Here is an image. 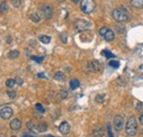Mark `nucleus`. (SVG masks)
<instances>
[{
  "instance_id": "ea45409f",
  "label": "nucleus",
  "mask_w": 143,
  "mask_h": 137,
  "mask_svg": "<svg viewBox=\"0 0 143 137\" xmlns=\"http://www.w3.org/2000/svg\"><path fill=\"white\" fill-rule=\"evenodd\" d=\"M0 137H5V136H2V135H1V136H0Z\"/></svg>"
},
{
  "instance_id": "2eb2a0df",
  "label": "nucleus",
  "mask_w": 143,
  "mask_h": 137,
  "mask_svg": "<svg viewBox=\"0 0 143 137\" xmlns=\"http://www.w3.org/2000/svg\"><path fill=\"white\" fill-rule=\"evenodd\" d=\"M130 3L134 8H138V9L143 8V0H130Z\"/></svg>"
},
{
  "instance_id": "39448f33",
  "label": "nucleus",
  "mask_w": 143,
  "mask_h": 137,
  "mask_svg": "<svg viewBox=\"0 0 143 137\" xmlns=\"http://www.w3.org/2000/svg\"><path fill=\"white\" fill-rule=\"evenodd\" d=\"M90 27H91V23L90 22L86 21V20H83V19L76 20L75 23H74V28H75V31L76 32L86 31V30H88Z\"/></svg>"
},
{
  "instance_id": "393cba45",
  "label": "nucleus",
  "mask_w": 143,
  "mask_h": 137,
  "mask_svg": "<svg viewBox=\"0 0 143 137\" xmlns=\"http://www.w3.org/2000/svg\"><path fill=\"white\" fill-rule=\"evenodd\" d=\"M101 54H102V55H105L106 58H115V55L112 54V53H110L109 51H107V50H104V51L101 52Z\"/></svg>"
},
{
  "instance_id": "e433bc0d",
  "label": "nucleus",
  "mask_w": 143,
  "mask_h": 137,
  "mask_svg": "<svg viewBox=\"0 0 143 137\" xmlns=\"http://www.w3.org/2000/svg\"><path fill=\"white\" fill-rule=\"evenodd\" d=\"M38 78H44V79H45V75L43 74V73H39V74H38Z\"/></svg>"
},
{
  "instance_id": "9d476101",
  "label": "nucleus",
  "mask_w": 143,
  "mask_h": 137,
  "mask_svg": "<svg viewBox=\"0 0 143 137\" xmlns=\"http://www.w3.org/2000/svg\"><path fill=\"white\" fill-rule=\"evenodd\" d=\"M58 131L63 135H67L68 133H69V131H71V126H69V124H68L67 122H63L62 124L59 125Z\"/></svg>"
},
{
  "instance_id": "a19ab883",
  "label": "nucleus",
  "mask_w": 143,
  "mask_h": 137,
  "mask_svg": "<svg viewBox=\"0 0 143 137\" xmlns=\"http://www.w3.org/2000/svg\"><path fill=\"white\" fill-rule=\"evenodd\" d=\"M11 137H17V136H11Z\"/></svg>"
},
{
  "instance_id": "cd10ccee",
  "label": "nucleus",
  "mask_w": 143,
  "mask_h": 137,
  "mask_svg": "<svg viewBox=\"0 0 143 137\" xmlns=\"http://www.w3.org/2000/svg\"><path fill=\"white\" fill-rule=\"evenodd\" d=\"M59 95H61V98H63V99H65V98H67V97H68L67 92L64 91V90H62V91L59 92Z\"/></svg>"
},
{
  "instance_id": "5701e85b",
  "label": "nucleus",
  "mask_w": 143,
  "mask_h": 137,
  "mask_svg": "<svg viewBox=\"0 0 143 137\" xmlns=\"http://www.w3.org/2000/svg\"><path fill=\"white\" fill-rule=\"evenodd\" d=\"M119 65H120V63H119L118 61H116V60L109 61V66H111V68H114V69H118Z\"/></svg>"
},
{
  "instance_id": "dca6fc26",
  "label": "nucleus",
  "mask_w": 143,
  "mask_h": 137,
  "mask_svg": "<svg viewBox=\"0 0 143 137\" xmlns=\"http://www.w3.org/2000/svg\"><path fill=\"white\" fill-rule=\"evenodd\" d=\"M8 9H9V6H8V2L7 1H2L0 3V13H1V15L6 13L8 11Z\"/></svg>"
},
{
  "instance_id": "72a5a7b5",
  "label": "nucleus",
  "mask_w": 143,
  "mask_h": 137,
  "mask_svg": "<svg viewBox=\"0 0 143 137\" xmlns=\"http://www.w3.org/2000/svg\"><path fill=\"white\" fill-rule=\"evenodd\" d=\"M15 83L18 85H22L23 84V81H22V79H20V78H17L15 79Z\"/></svg>"
},
{
  "instance_id": "b1692460",
  "label": "nucleus",
  "mask_w": 143,
  "mask_h": 137,
  "mask_svg": "<svg viewBox=\"0 0 143 137\" xmlns=\"http://www.w3.org/2000/svg\"><path fill=\"white\" fill-rule=\"evenodd\" d=\"M35 108H36V111H39L40 113H44L45 112L44 107H43L42 104H40V103H36V104H35Z\"/></svg>"
},
{
  "instance_id": "423d86ee",
  "label": "nucleus",
  "mask_w": 143,
  "mask_h": 137,
  "mask_svg": "<svg viewBox=\"0 0 143 137\" xmlns=\"http://www.w3.org/2000/svg\"><path fill=\"white\" fill-rule=\"evenodd\" d=\"M41 12H42V16L44 19H51L53 17V9L51 6H47V5H44L41 7Z\"/></svg>"
},
{
  "instance_id": "ddd939ff",
  "label": "nucleus",
  "mask_w": 143,
  "mask_h": 137,
  "mask_svg": "<svg viewBox=\"0 0 143 137\" xmlns=\"http://www.w3.org/2000/svg\"><path fill=\"white\" fill-rule=\"evenodd\" d=\"M30 19H31V21L38 23V22L41 21V15H40L39 12H33L30 15Z\"/></svg>"
},
{
  "instance_id": "f8f14e48",
  "label": "nucleus",
  "mask_w": 143,
  "mask_h": 137,
  "mask_svg": "<svg viewBox=\"0 0 143 137\" xmlns=\"http://www.w3.org/2000/svg\"><path fill=\"white\" fill-rule=\"evenodd\" d=\"M104 128L101 126H96L92 131V137H102L104 136Z\"/></svg>"
},
{
  "instance_id": "2f4dec72",
  "label": "nucleus",
  "mask_w": 143,
  "mask_h": 137,
  "mask_svg": "<svg viewBox=\"0 0 143 137\" xmlns=\"http://www.w3.org/2000/svg\"><path fill=\"white\" fill-rule=\"evenodd\" d=\"M137 111L143 113V103H141V102L138 103V104H137Z\"/></svg>"
},
{
  "instance_id": "c85d7f7f",
  "label": "nucleus",
  "mask_w": 143,
  "mask_h": 137,
  "mask_svg": "<svg viewBox=\"0 0 143 137\" xmlns=\"http://www.w3.org/2000/svg\"><path fill=\"white\" fill-rule=\"evenodd\" d=\"M11 2H12V6L15 7V8L21 6V0H11Z\"/></svg>"
},
{
  "instance_id": "f3484780",
  "label": "nucleus",
  "mask_w": 143,
  "mask_h": 137,
  "mask_svg": "<svg viewBox=\"0 0 143 137\" xmlns=\"http://www.w3.org/2000/svg\"><path fill=\"white\" fill-rule=\"evenodd\" d=\"M54 80H56V81H59V82H63L65 80V74L61 71L56 72L55 75H54Z\"/></svg>"
},
{
  "instance_id": "6ab92c4d",
  "label": "nucleus",
  "mask_w": 143,
  "mask_h": 137,
  "mask_svg": "<svg viewBox=\"0 0 143 137\" xmlns=\"http://www.w3.org/2000/svg\"><path fill=\"white\" fill-rule=\"evenodd\" d=\"M20 54V52L18 51V50H12V51H10L8 53V58L9 59H15V58H18Z\"/></svg>"
},
{
  "instance_id": "4c0bfd02",
  "label": "nucleus",
  "mask_w": 143,
  "mask_h": 137,
  "mask_svg": "<svg viewBox=\"0 0 143 137\" xmlns=\"http://www.w3.org/2000/svg\"><path fill=\"white\" fill-rule=\"evenodd\" d=\"M22 137H35V136H32V135H28V134H25V135H23Z\"/></svg>"
},
{
  "instance_id": "bb28decb",
  "label": "nucleus",
  "mask_w": 143,
  "mask_h": 137,
  "mask_svg": "<svg viewBox=\"0 0 143 137\" xmlns=\"http://www.w3.org/2000/svg\"><path fill=\"white\" fill-rule=\"evenodd\" d=\"M26 127H28V129H30V131H34V123L33 122H28L26 123Z\"/></svg>"
},
{
  "instance_id": "c756f323",
  "label": "nucleus",
  "mask_w": 143,
  "mask_h": 137,
  "mask_svg": "<svg viewBox=\"0 0 143 137\" xmlns=\"http://www.w3.org/2000/svg\"><path fill=\"white\" fill-rule=\"evenodd\" d=\"M107 131H108V136L109 137H114V134H112V131H111V125L109 124H107Z\"/></svg>"
},
{
  "instance_id": "c9c22d12",
  "label": "nucleus",
  "mask_w": 143,
  "mask_h": 137,
  "mask_svg": "<svg viewBox=\"0 0 143 137\" xmlns=\"http://www.w3.org/2000/svg\"><path fill=\"white\" fill-rule=\"evenodd\" d=\"M139 122H140V124L143 125V113H142V115L139 117Z\"/></svg>"
},
{
  "instance_id": "412c9836",
  "label": "nucleus",
  "mask_w": 143,
  "mask_h": 137,
  "mask_svg": "<svg viewBox=\"0 0 143 137\" xmlns=\"http://www.w3.org/2000/svg\"><path fill=\"white\" fill-rule=\"evenodd\" d=\"M14 84H15V79H8L6 81V85L8 86V88H13L14 86Z\"/></svg>"
},
{
  "instance_id": "f704fd0d",
  "label": "nucleus",
  "mask_w": 143,
  "mask_h": 137,
  "mask_svg": "<svg viewBox=\"0 0 143 137\" xmlns=\"http://www.w3.org/2000/svg\"><path fill=\"white\" fill-rule=\"evenodd\" d=\"M61 39H62V41H63V42H66V41H67V39H66L65 34H61Z\"/></svg>"
},
{
  "instance_id": "6e6552de",
  "label": "nucleus",
  "mask_w": 143,
  "mask_h": 137,
  "mask_svg": "<svg viewBox=\"0 0 143 137\" xmlns=\"http://www.w3.org/2000/svg\"><path fill=\"white\" fill-rule=\"evenodd\" d=\"M123 117L120 115H116L115 118H114V125H115V128L117 129V131H121L122 127H123Z\"/></svg>"
},
{
  "instance_id": "a878e982",
  "label": "nucleus",
  "mask_w": 143,
  "mask_h": 137,
  "mask_svg": "<svg viewBox=\"0 0 143 137\" xmlns=\"http://www.w3.org/2000/svg\"><path fill=\"white\" fill-rule=\"evenodd\" d=\"M31 60L35 61L36 63H41L43 61V58H42V56H34V55H32L31 56Z\"/></svg>"
},
{
  "instance_id": "0eeeda50",
  "label": "nucleus",
  "mask_w": 143,
  "mask_h": 137,
  "mask_svg": "<svg viewBox=\"0 0 143 137\" xmlns=\"http://www.w3.org/2000/svg\"><path fill=\"white\" fill-rule=\"evenodd\" d=\"M87 70L90 72H98L100 70V63L97 60H92L87 63Z\"/></svg>"
},
{
  "instance_id": "a211bd4d",
  "label": "nucleus",
  "mask_w": 143,
  "mask_h": 137,
  "mask_svg": "<svg viewBox=\"0 0 143 137\" xmlns=\"http://www.w3.org/2000/svg\"><path fill=\"white\" fill-rule=\"evenodd\" d=\"M39 40L42 43H44V44H47V43H50V41H51V36L50 35H40Z\"/></svg>"
},
{
  "instance_id": "473e14b6",
  "label": "nucleus",
  "mask_w": 143,
  "mask_h": 137,
  "mask_svg": "<svg viewBox=\"0 0 143 137\" xmlns=\"http://www.w3.org/2000/svg\"><path fill=\"white\" fill-rule=\"evenodd\" d=\"M116 29H117V31L119 33H122L124 31V29H123V27H122V26H117V27H116Z\"/></svg>"
},
{
  "instance_id": "58836bf2",
  "label": "nucleus",
  "mask_w": 143,
  "mask_h": 137,
  "mask_svg": "<svg viewBox=\"0 0 143 137\" xmlns=\"http://www.w3.org/2000/svg\"><path fill=\"white\" fill-rule=\"evenodd\" d=\"M71 1H73V2H75V3H77V2H79V0H71Z\"/></svg>"
},
{
  "instance_id": "7c9ffc66",
  "label": "nucleus",
  "mask_w": 143,
  "mask_h": 137,
  "mask_svg": "<svg viewBox=\"0 0 143 137\" xmlns=\"http://www.w3.org/2000/svg\"><path fill=\"white\" fill-rule=\"evenodd\" d=\"M7 94H8V96L10 98H14L17 96V93L14 91H8V92H7Z\"/></svg>"
},
{
  "instance_id": "f03ea898",
  "label": "nucleus",
  "mask_w": 143,
  "mask_h": 137,
  "mask_svg": "<svg viewBox=\"0 0 143 137\" xmlns=\"http://www.w3.org/2000/svg\"><path fill=\"white\" fill-rule=\"evenodd\" d=\"M112 18H114L117 22H125L129 20V15L124 9L117 8L112 11Z\"/></svg>"
},
{
  "instance_id": "aec40b11",
  "label": "nucleus",
  "mask_w": 143,
  "mask_h": 137,
  "mask_svg": "<svg viewBox=\"0 0 143 137\" xmlns=\"http://www.w3.org/2000/svg\"><path fill=\"white\" fill-rule=\"evenodd\" d=\"M46 129H47V125L45 124V123H41V124L38 125V127H36V131L38 132H45Z\"/></svg>"
},
{
  "instance_id": "7ed1b4c3",
  "label": "nucleus",
  "mask_w": 143,
  "mask_h": 137,
  "mask_svg": "<svg viewBox=\"0 0 143 137\" xmlns=\"http://www.w3.org/2000/svg\"><path fill=\"white\" fill-rule=\"evenodd\" d=\"M96 3L94 0H82L81 1V10L86 15H89L95 10Z\"/></svg>"
},
{
  "instance_id": "9b49d317",
  "label": "nucleus",
  "mask_w": 143,
  "mask_h": 137,
  "mask_svg": "<svg viewBox=\"0 0 143 137\" xmlns=\"http://www.w3.org/2000/svg\"><path fill=\"white\" fill-rule=\"evenodd\" d=\"M21 126H22V123L18 118H14L10 122V128H11L12 131H19V129L21 128Z\"/></svg>"
},
{
  "instance_id": "1a4fd4ad",
  "label": "nucleus",
  "mask_w": 143,
  "mask_h": 137,
  "mask_svg": "<svg viewBox=\"0 0 143 137\" xmlns=\"http://www.w3.org/2000/svg\"><path fill=\"white\" fill-rule=\"evenodd\" d=\"M12 114H13V111H12L11 107H9V106L3 107L1 111H0V116H1L2 119H9L12 116Z\"/></svg>"
},
{
  "instance_id": "f257e3e1",
  "label": "nucleus",
  "mask_w": 143,
  "mask_h": 137,
  "mask_svg": "<svg viewBox=\"0 0 143 137\" xmlns=\"http://www.w3.org/2000/svg\"><path fill=\"white\" fill-rule=\"evenodd\" d=\"M138 131V124H137V119L134 116H131L128 119L127 124H125V134L128 136H134L137 134Z\"/></svg>"
},
{
  "instance_id": "79ce46f5",
  "label": "nucleus",
  "mask_w": 143,
  "mask_h": 137,
  "mask_svg": "<svg viewBox=\"0 0 143 137\" xmlns=\"http://www.w3.org/2000/svg\"><path fill=\"white\" fill-rule=\"evenodd\" d=\"M49 137H53V136H49Z\"/></svg>"
},
{
  "instance_id": "20e7f679",
  "label": "nucleus",
  "mask_w": 143,
  "mask_h": 137,
  "mask_svg": "<svg viewBox=\"0 0 143 137\" xmlns=\"http://www.w3.org/2000/svg\"><path fill=\"white\" fill-rule=\"evenodd\" d=\"M99 34H100L102 38H104L106 41H112V40L115 39V32L114 30H111L110 28H108V27H102V28L99 29Z\"/></svg>"
},
{
  "instance_id": "4468645a",
  "label": "nucleus",
  "mask_w": 143,
  "mask_h": 137,
  "mask_svg": "<svg viewBox=\"0 0 143 137\" xmlns=\"http://www.w3.org/2000/svg\"><path fill=\"white\" fill-rule=\"evenodd\" d=\"M79 85H81V83H79V81H78L77 79H72L71 81H69V88H71L72 90L78 89Z\"/></svg>"
},
{
  "instance_id": "4be33fe9",
  "label": "nucleus",
  "mask_w": 143,
  "mask_h": 137,
  "mask_svg": "<svg viewBox=\"0 0 143 137\" xmlns=\"http://www.w3.org/2000/svg\"><path fill=\"white\" fill-rule=\"evenodd\" d=\"M105 97H106L105 94H98V95L95 97V101H96V103H104Z\"/></svg>"
}]
</instances>
